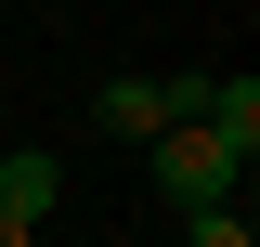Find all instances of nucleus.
Returning <instances> with one entry per match:
<instances>
[{
  "label": "nucleus",
  "mask_w": 260,
  "mask_h": 247,
  "mask_svg": "<svg viewBox=\"0 0 260 247\" xmlns=\"http://www.w3.org/2000/svg\"><path fill=\"white\" fill-rule=\"evenodd\" d=\"M182 247H260V234H247V208H208V221H182Z\"/></svg>",
  "instance_id": "20e7f679"
},
{
  "label": "nucleus",
  "mask_w": 260,
  "mask_h": 247,
  "mask_svg": "<svg viewBox=\"0 0 260 247\" xmlns=\"http://www.w3.org/2000/svg\"><path fill=\"white\" fill-rule=\"evenodd\" d=\"M52 208H65V156H52V143H13V156H0V221L39 234Z\"/></svg>",
  "instance_id": "f03ea898"
},
{
  "label": "nucleus",
  "mask_w": 260,
  "mask_h": 247,
  "mask_svg": "<svg viewBox=\"0 0 260 247\" xmlns=\"http://www.w3.org/2000/svg\"><path fill=\"white\" fill-rule=\"evenodd\" d=\"M104 130H130V143H156L169 130V104H156V78H104V104H91Z\"/></svg>",
  "instance_id": "7ed1b4c3"
},
{
  "label": "nucleus",
  "mask_w": 260,
  "mask_h": 247,
  "mask_svg": "<svg viewBox=\"0 0 260 247\" xmlns=\"http://www.w3.org/2000/svg\"><path fill=\"white\" fill-rule=\"evenodd\" d=\"M234 182H247V156H221L208 130H156V195L182 221H208V208H234Z\"/></svg>",
  "instance_id": "f257e3e1"
},
{
  "label": "nucleus",
  "mask_w": 260,
  "mask_h": 247,
  "mask_svg": "<svg viewBox=\"0 0 260 247\" xmlns=\"http://www.w3.org/2000/svg\"><path fill=\"white\" fill-rule=\"evenodd\" d=\"M0 247H39V234H13V221H0Z\"/></svg>",
  "instance_id": "39448f33"
}]
</instances>
